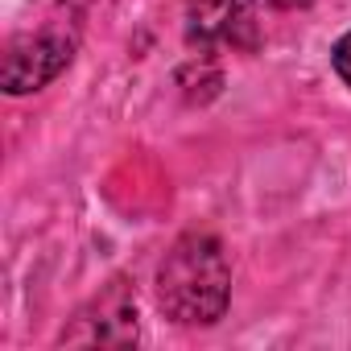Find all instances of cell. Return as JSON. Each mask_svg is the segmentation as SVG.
Segmentation results:
<instances>
[{
    "mask_svg": "<svg viewBox=\"0 0 351 351\" xmlns=\"http://www.w3.org/2000/svg\"><path fill=\"white\" fill-rule=\"evenodd\" d=\"M157 306L178 326H215L232 306V265L215 236L186 232L157 265Z\"/></svg>",
    "mask_w": 351,
    "mask_h": 351,
    "instance_id": "1",
    "label": "cell"
},
{
    "mask_svg": "<svg viewBox=\"0 0 351 351\" xmlns=\"http://www.w3.org/2000/svg\"><path fill=\"white\" fill-rule=\"evenodd\" d=\"M75 50H79V25H66L62 17H54L9 42L5 58H0V83H5L9 95L42 91L75 62Z\"/></svg>",
    "mask_w": 351,
    "mask_h": 351,
    "instance_id": "2",
    "label": "cell"
},
{
    "mask_svg": "<svg viewBox=\"0 0 351 351\" xmlns=\"http://www.w3.org/2000/svg\"><path fill=\"white\" fill-rule=\"evenodd\" d=\"M141 339L136 322V293L128 281H112L79 318L71 330H62V343L75 347H128Z\"/></svg>",
    "mask_w": 351,
    "mask_h": 351,
    "instance_id": "3",
    "label": "cell"
},
{
    "mask_svg": "<svg viewBox=\"0 0 351 351\" xmlns=\"http://www.w3.org/2000/svg\"><path fill=\"white\" fill-rule=\"evenodd\" d=\"M186 34L199 46H252L256 42L244 0H195Z\"/></svg>",
    "mask_w": 351,
    "mask_h": 351,
    "instance_id": "4",
    "label": "cell"
},
{
    "mask_svg": "<svg viewBox=\"0 0 351 351\" xmlns=\"http://www.w3.org/2000/svg\"><path fill=\"white\" fill-rule=\"evenodd\" d=\"M330 66H335V75L343 79V87L351 91V29L335 42V50H330Z\"/></svg>",
    "mask_w": 351,
    "mask_h": 351,
    "instance_id": "5",
    "label": "cell"
}]
</instances>
